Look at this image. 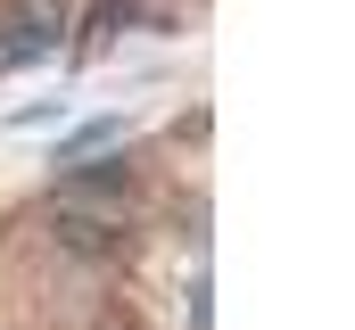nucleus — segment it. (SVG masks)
Wrapping results in <instances>:
<instances>
[{"mask_svg":"<svg viewBox=\"0 0 355 330\" xmlns=\"http://www.w3.org/2000/svg\"><path fill=\"white\" fill-rule=\"evenodd\" d=\"M58 33H67V8L58 0H17L8 25H0V67H33L42 50H58Z\"/></svg>","mask_w":355,"mask_h":330,"instance_id":"obj_1","label":"nucleus"},{"mask_svg":"<svg viewBox=\"0 0 355 330\" xmlns=\"http://www.w3.org/2000/svg\"><path fill=\"white\" fill-rule=\"evenodd\" d=\"M116 141H124V124H116V116H99V124H83V132L67 141V157H58V165H83L91 149H116Z\"/></svg>","mask_w":355,"mask_h":330,"instance_id":"obj_2","label":"nucleus"},{"mask_svg":"<svg viewBox=\"0 0 355 330\" xmlns=\"http://www.w3.org/2000/svg\"><path fill=\"white\" fill-rule=\"evenodd\" d=\"M124 17H132V0H99V8H91V42H99V33H116Z\"/></svg>","mask_w":355,"mask_h":330,"instance_id":"obj_3","label":"nucleus"},{"mask_svg":"<svg viewBox=\"0 0 355 330\" xmlns=\"http://www.w3.org/2000/svg\"><path fill=\"white\" fill-rule=\"evenodd\" d=\"M58 116H67V107H58V99H42V107H17L8 124H17V132H33V124H58Z\"/></svg>","mask_w":355,"mask_h":330,"instance_id":"obj_4","label":"nucleus"}]
</instances>
